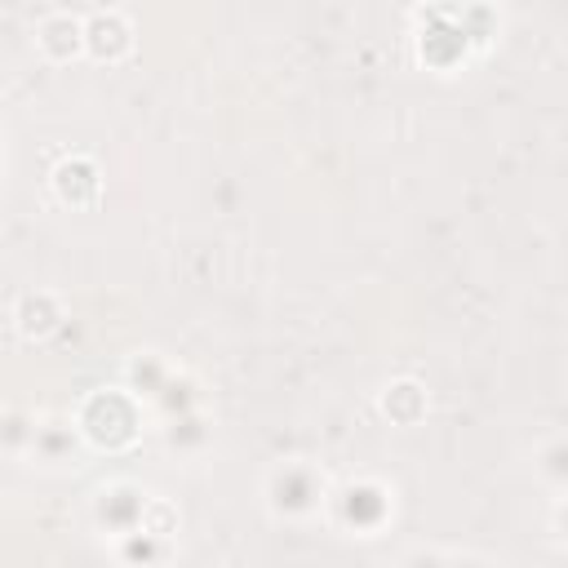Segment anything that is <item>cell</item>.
<instances>
[{
	"mask_svg": "<svg viewBox=\"0 0 568 568\" xmlns=\"http://www.w3.org/2000/svg\"><path fill=\"white\" fill-rule=\"evenodd\" d=\"M36 44L44 49V58H58V62L71 58V53H80V49H89L84 44V18L67 13V9L44 13L40 27H36Z\"/></svg>",
	"mask_w": 568,
	"mask_h": 568,
	"instance_id": "5",
	"label": "cell"
},
{
	"mask_svg": "<svg viewBox=\"0 0 568 568\" xmlns=\"http://www.w3.org/2000/svg\"><path fill=\"white\" fill-rule=\"evenodd\" d=\"M84 44H89V53H98V58H120V53H129V44H133V27H129L124 13H115V9L93 13V18H84Z\"/></svg>",
	"mask_w": 568,
	"mask_h": 568,
	"instance_id": "7",
	"label": "cell"
},
{
	"mask_svg": "<svg viewBox=\"0 0 568 568\" xmlns=\"http://www.w3.org/2000/svg\"><path fill=\"white\" fill-rule=\"evenodd\" d=\"M115 550H120V559L129 568H151V564H160L169 555V537H160L151 528H133V532L115 537Z\"/></svg>",
	"mask_w": 568,
	"mask_h": 568,
	"instance_id": "11",
	"label": "cell"
},
{
	"mask_svg": "<svg viewBox=\"0 0 568 568\" xmlns=\"http://www.w3.org/2000/svg\"><path fill=\"white\" fill-rule=\"evenodd\" d=\"M555 532L568 546V497H559V506H555Z\"/></svg>",
	"mask_w": 568,
	"mask_h": 568,
	"instance_id": "16",
	"label": "cell"
},
{
	"mask_svg": "<svg viewBox=\"0 0 568 568\" xmlns=\"http://www.w3.org/2000/svg\"><path fill=\"white\" fill-rule=\"evenodd\" d=\"M146 506H151V493H142V488H133V484H106V488L93 493V519H98V528H106L111 537H124V532L142 528Z\"/></svg>",
	"mask_w": 568,
	"mask_h": 568,
	"instance_id": "4",
	"label": "cell"
},
{
	"mask_svg": "<svg viewBox=\"0 0 568 568\" xmlns=\"http://www.w3.org/2000/svg\"><path fill=\"white\" fill-rule=\"evenodd\" d=\"M532 466H537V475H541L550 488L568 493V435H550V439H541Z\"/></svg>",
	"mask_w": 568,
	"mask_h": 568,
	"instance_id": "12",
	"label": "cell"
},
{
	"mask_svg": "<svg viewBox=\"0 0 568 568\" xmlns=\"http://www.w3.org/2000/svg\"><path fill=\"white\" fill-rule=\"evenodd\" d=\"M53 186H58V195L67 204H93L98 200V169H93V160H84V155L62 160L58 173H53Z\"/></svg>",
	"mask_w": 568,
	"mask_h": 568,
	"instance_id": "9",
	"label": "cell"
},
{
	"mask_svg": "<svg viewBox=\"0 0 568 568\" xmlns=\"http://www.w3.org/2000/svg\"><path fill=\"white\" fill-rule=\"evenodd\" d=\"M75 426L84 439H93L102 448H120L138 435V404L129 399V390H98L80 404Z\"/></svg>",
	"mask_w": 568,
	"mask_h": 568,
	"instance_id": "3",
	"label": "cell"
},
{
	"mask_svg": "<svg viewBox=\"0 0 568 568\" xmlns=\"http://www.w3.org/2000/svg\"><path fill=\"white\" fill-rule=\"evenodd\" d=\"M328 515H333L337 528L373 537L395 515V488L386 479H377V475H355V479H346V484H337L328 493Z\"/></svg>",
	"mask_w": 568,
	"mask_h": 568,
	"instance_id": "2",
	"label": "cell"
},
{
	"mask_svg": "<svg viewBox=\"0 0 568 568\" xmlns=\"http://www.w3.org/2000/svg\"><path fill=\"white\" fill-rule=\"evenodd\" d=\"M67 320L62 311V297L49 293V288H36V293H22L18 306H13V324L22 337H49L58 324Z\"/></svg>",
	"mask_w": 568,
	"mask_h": 568,
	"instance_id": "6",
	"label": "cell"
},
{
	"mask_svg": "<svg viewBox=\"0 0 568 568\" xmlns=\"http://www.w3.org/2000/svg\"><path fill=\"white\" fill-rule=\"evenodd\" d=\"M399 568H448V550H435V546H417L399 559Z\"/></svg>",
	"mask_w": 568,
	"mask_h": 568,
	"instance_id": "14",
	"label": "cell"
},
{
	"mask_svg": "<svg viewBox=\"0 0 568 568\" xmlns=\"http://www.w3.org/2000/svg\"><path fill=\"white\" fill-rule=\"evenodd\" d=\"M80 444V426L67 417H36V435H31V457L36 462H67Z\"/></svg>",
	"mask_w": 568,
	"mask_h": 568,
	"instance_id": "8",
	"label": "cell"
},
{
	"mask_svg": "<svg viewBox=\"0 0 568 568\" xmlns=\"http://www.w3.org/2000/svg\"><path fill=\"white\" fill-rule=\"evenodd\" d=\"M448 568H493L484 555H470V550H448Z\"/></svg>",
	"mask_w": 568,
	"mask_h": 568,
	"instance_id": "15",
	"label": "cell"
},
{
	"mask_svg": "<svg viewBox=\"0 0 568 568\" xmlns=\"http://www.w3.org/2000/svg\"><path fill=\"white\" fill-rule=\"evenodd\" d=\"M164 435H169V448H178V453H195V448H204V444H209V426H204V417H200L195 408L173 413Z\"/></svg>",
	"mask_w": 568,
	"mask_h": 568,
	"instance_id": "13",
	"label": "cell"
},
{
	"mask_svg": "<svg viewBox=\"0 0 568 568\" xmlns=\"http://www.w3.org/2000/svg\"><path fill=\"white\" fill-rule=\"evenodd\" d=\"M328 475L306 462V457H288V462H275L262 479V501L275 519H311L315 510L328 506Z\"/></svg>",
	"mask_w": 568,
	"mask_h": 568,
	"instance_id": "1",
	"label": "cell"
},
{
	"mask_svg": "<svg viewBox=\"0 0 568 568\" xmlns=\"http://www.w3.org/2000/svg\"><path fill=\"white\" fill-rule=\"evenodd\" d=\"M382 413H386L390 422H399V426H413V422L426 413V390H422V382H413V377L386 382V390H382Z\"/></svg>",
	"mask_w": 568,
	"mask_h": 568,
	"instance_id": "10",
	"label": "cell"
}]
</instances>
